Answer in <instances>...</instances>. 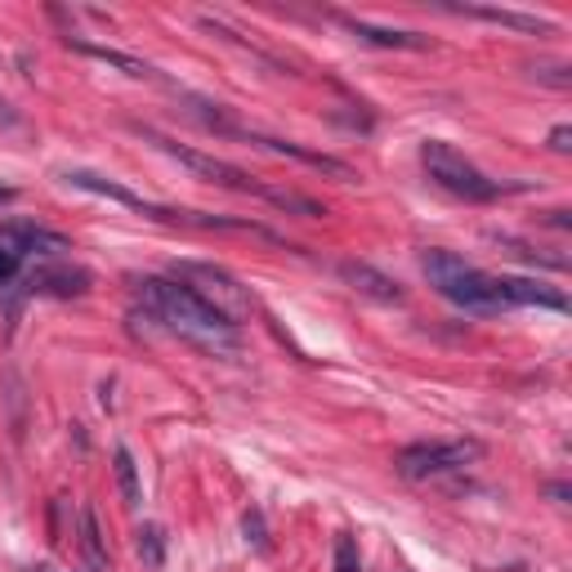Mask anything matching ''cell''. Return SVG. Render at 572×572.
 Listing matches in <instances>:
<instances>
[{
  "instance_id": "6da1fadb",
  "label": "cell",
  "mask_w": 572,
  "mask_h": 572,
  "mask_svg": "<svg viewBox=\"0 0 572 572\" xmlns=\"http://www.w3.org/2000/svg\"><path fill=\"white\" fill-rule=\"evenodd\" d=\"M134 300L143 305V318L162 322V331L179 336L184 344H193L201 353H215V358H233L238 353V327H229L215 309H206L175 277L134 282Z\"/></svg>"
},
{
  "instance_id": "7a4b0ae2",
  "label": "cell",
  "mask_w": 572,
  "mask_h": 572,
  "mask_svg": "<svg viewBox=\"0 0 572 572\" xmlns=\"http://www.w3.org/2000/svg\"><path fill=\"white\" fill-rule=\"evenodd\" d=\"M420 268H425L429 286H435L448 305H457L465 314H501V309H510L506 296H501L496 273H483V268L465 264L461 255H452L443 246H429L420 255Z\"/></svg>"
},
{
  "instance_id": "3957f363",
  "label": "cell",
  "mask_w": 572,
  "mask_h": 572,
  "mask_svg": "<svg viewBox=\"0 0 572 572\" xmlns=\"http://www.w3.org/2000/svg\"><path fill=\"white\" fill-rule=\"evenodd\" d=\"M170 277L179 282V286H188V292L206 305V309H215L229 327H242V322H251V314H255V296H251V286L246 282H238L229 268H220V264H201V260H179L175 268H170Z\"/></svg>"
},
{
  "instance_id": "277c9868",
  "label": "cell",
  "mask_w": 572,
  "mask_h": 572,
  "mask_svg": "<svg viewBox=\"0 0 572 572\" xmlns=\"http://www.w3.org/2000/svg\"><path fill=\"white\" fill-rule=\"evenodd\" d=\"M420 166L443 193H452L461 201H496L501 197V184L487 179L461 148H452L448 139H425L420 143Z\"/></svg>"
},
{
  "instance_id": "5b68a950",
  "label": "cell",
  "mask_w": 572,
  "mask_h": 572,
  "mask_svg": "<svg viewBox=\"0 0 572 572\" xmlns=\"http://www.w3.org/2000/svg\"><path fill=\"white\" fill-rule=\"evenodd\" d=\"M483 457V443L479 439H448V443H411L394 457V470L411 483L420 479H439V474H452V470H465L470 461Z\"/></svg>"
},
{
  "instance_id": "8992f818",
  "label": "cell",
  "mask_w": 572,
  "mask_h": 572,
  "mask_svg": "<svg viewBox=\"0 0 572 572\" xmlns=\"http://www.w3.org/2000/svg\"><path fill=\"white\" fill-rule=\"evenodd\" d=\"M139 134L148 139V143H157V148H162L166 157H175L179 166H188L193 175H201L206 184H220V188H233V193H255V197H264V193H268V184L251 179V175H246V170H238L233 162H220V157H210V153L184 148V143H175V139H166V134H157V130H148V125H143Z\"/></svg>"
},
{
  "instance_id": "52a82bcc",
  "label": "cell",
  "mask_w": 572,
  "mask_h": 572,
  "mask_svg": "<svg viewBox=\"0 0 572 572\" xmlns=\"http://www.w3.org/2000/svg\"><path fill=\"white\" fill-rule=\"evenodd\" d=\"M36 251H67V242L58 233H45L28 220H10L0 224V292L19 277V268L36 255Z\"/></svg>"
},
{
  "instance_id": "ba28073f",
  "label": "cell",
  "mask_w": 572,
  "mask_h": 572,
  "mask_svg": "<svg viewBox=\"0 0 572 572\" xmlns=\"http://www.w3.org/2000/svg\"><path fill=\"white\" fill-rule=\"evenodd\" d=\"M72 188H81V193H95V197H108V201H117V206H130V210H139V215H148V220H166V224H179V210L175 206H157V201H143L139 193H130V188H121L117 179H108V175H95V170H67L63 175Z\"/></svg>"
},
{
  "instance_id": "9c48e42d",
  "label": "cell",
  "mask_w": 572,
  "mask_h": 572,
  "mask_svg": "<svg viewBox=\"0 0 572 572\" xmlns=\"http://www.w3.org/2000/svg\"><path fill=\"white\" fill-rule=\"evenodd\" d=\"M229 139H246L251 148H264V153H273V157H296V162H305V166H314V170H327V175H340V179H349L353 170L340 162V157H327V153H314V148H300V143H292V139H273V134H260V130H246V125H229L224 130Z\"/></svg>"
},
{
  "instance_id": "30bf717a",
  "label": "cell",
  "mask_w": 572,
  "mask_h": 572,
  "mask_svg": "<svg viewBox=\"0 0 572 572\" xmlns=\"http://www.w3.org/2000/svg\"><path fill=\"white\" fill-rule=\"evenodd\" d=\"M95 286V277L81 264H41L28 273L23 282V300L28 296H54V300H72V296H86Z\"/></svg>"
},
{
  "instance_id": "8fae6325",
  "label": "cell",
  "mask_w": 572,
  "mask_h": 572,
  "mask_svg": "<svg viewBox=\"0 0 572 572\" xmlns=\"http://www.w3.org/2000/svg\"><path fill=\"white\" fill-rule=\"evenodd\" d=\"M336 273L353 286L358 296L381 300V305H403V286H398L389 273H381V268H372V264H363V260H340Z\"/></svg>"
},
{
  "instance_id": "7c38bea8",
  "label": "cell",
  "mask_w": 572,
  "mask_h": 572,
  "mask_svg": "<svg viewBox=\"0 0 572 572\" xmlns=\"http://www.w3.org/2000/svg\"><path fill=\"white\" fill-rule=\"evenodd\" d=\"M63 41H67V50H77V54H86V58H99V63H108V67L125 72V77H134V81H148V77H157V67H153V63H143V58L125 54V50L95 45V41H86V36H77V32H67Z\"/></svg>"
},
{
  "instance_id": "4fadbf2b",
  "label": "cell",
  "mask_w": 572,
  "mask_h": 572,
  "mask_svg": "<svg viewBox=\"0 0 572 572\" xmlns=\"http://www.w3.org/2000/svg\"><path fill=\"white\" fill-rule=\"evenodd\" d=\"M501 282V296H506V305H537V309H554V314H568V300L559 292H550V286L532 282V277H496Z\"/></svg>"
},
{
  "instance_id": "5bb4252c",
  "label": "cell",
  "mask_w": 572,
  "mask_h": 572,
  "mask_svg": "<svg viewBox=\"0 0 572 572\" xmlns=\"http://www.w3.org/2000/svg\"><path fill=\"white\" fill-rule=\"evenodd\" d=\"M340 23L358 36V41H367V45H381V50H429V36H420V32H394V28H372V23H363V19H349V14H340Z\"/></svg>"
},
{
  "instance_id": "9a60e30c",
  "label": "cell",
  "mask_w": 572,
  "mask_h": 572,
  "mask_svg": "<svg viewBox=\"0 0 572 572\" xmlns=\"http://www.w3.org/2000/svg\"><path fill=\"white\" fill-rule=\"evenodd\" d=\"M457 14H470V19H483V23H501V28H515V32H528V36H550L554 23L537 19V14H519V10H496V6H465Z\"/></svg>"
},
{
  "instance_id": "2e32d148",
  "label": "cell",
  "mask_w": 572,
  "mask_h": 572,
  "mask_svg": "<svg viewBox=\"0 0 572 572\" xmlns=\"http://www.w3.org/2000/svg\"><path fill=\"white\" fill-rule=\"evenodd\" d=\"M134 550H139L143 568L162 572V568H166V528H162V524H143V528L134 532Z\"/></svg>"
},
{
  "instance_id": "e0dca14e",
  "label": "cell",
  "mask_w": 572,
  "mask_h": 572,
  "mask_svg": "<svg viewBox=\"0 0 572 572\" xmlns=\"http://www.w3.org/2000/svg\"><path fill=\"white\" fill-rule=\"evenodd\" d=\"M112 465H117V487H121V501L134 510L139 501H143V487H139V465H134V457H130V448H125V443H117Z\"/></svg>"
},
{
  "instance_id": "ac0fdd59",
  "label": "cell",
  "mask_w": 572,
  "mask_h": 572,
  "mask_svg": "<svg viewBox=\"0 0 572 572\" xmlns=\"http://www.w3.org/2000/svg\"><path fill=\"white\" fill-rule=\"evenodd\" d=\"M81 550L95 568H108V550H103V537H99V519L90 506H81Z\"/></svg>"
},
{
  "instance_id": "d6986e66",
  "label": "cell",
  "mask_w": 572,
  "mask_h": 572,
  "mask_svg": "<svg viewBox=\"0 0 572 572\" xmlns=\"http://www.w3.org/2000/svg\"><path fill=\"white\" fill-rule=\"evenodd\" d=\"M331 568H336V572H363V559H358V541H353L349 532H340V537H336Z\"/></svg>"
},
{
  "instance_id": "ffe728a7",
  "label": "cell",
  "mask_w": 572,
  "mask_h": 572,
  "mask_svg": "<svg viewBox=\"0 0 572 572\" xmlns=\"http://www.w3.org/2000/svg\"><path fill=\"white\" fill-rule=\"evenodd\" d=\"M242 532H246V541H251L255 550L268 546V528H264V515H260V510H246V515H242Z\"/></svg>"
},
{
  "instance_id": "44dd1931",
  "label": "cell",
  "mask_w": 572,
  "mask_h": 572,
  "mask_svg": "<svg viewBox=\"0 0 572 572\" xmlns=\"http://www.w3.org/2000/svg\"><path fill=\"white\" fill-rule=\"evenodd\" d=\"M0 125H6V130H23V112L6 95H0Z\"/></svg>"
},
{
  "instance_id": "7402d4cb",
  "label": "cell",
  "mask_w": 572,
  "mask_h": 572,
  "mask_svg": "<svg viewBox=\"0 0 572 572\" xmlns=\"http://www.w3.org/2000/svg\"><path fill=\"white\" fill-rule=\"evenodd\" d=\"M550 148H554V153H572V130H568V125H554V130H550Z\"/></svg>"
},
{
  "instance_id": "603a6c76",
  "label": "cell",
  "mask_w": 572,
  "mask_h": 572,
  "mask_svg": "<svg viewBox=\"0 0 572 572\" xmlns=\"http://www.w3.org/2000/svg\"><path fill=\"white\" fill-rule=\"evenodd\" d=\"M10 201H19V188H10V184H0V206H10Z\"/></svg>"
}]
</instances>
